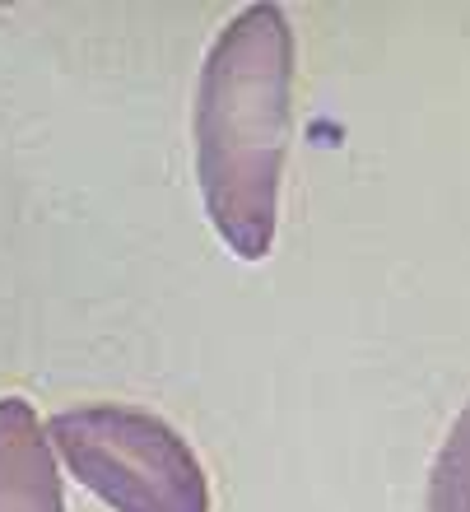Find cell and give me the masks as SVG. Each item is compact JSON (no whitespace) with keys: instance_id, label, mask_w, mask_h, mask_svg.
Instances as JSON below:
<instances>
[{"instance_id":"cell-1","label":"cell","mask_w":470,"mask_h":512,"mask_svg":"<svg viewBox=\"0 0 470 512\" xmlns=\"http://www.w3.org/2000/svg\"><path fill=\"white\" fill-rule=\"evenodd\" d=\"M294 122V28L280 5H247L201 61L191 135L196 187L215 233L242 261H266Z\"/></svg>"},{"instance_id":"cell-2","label":"cell","mask_w":470,"mask_h":512,"mask_svg":"<svg viewBox=\"0 0 470 512\" xmlns=\"http://www.w3.org/2000/svg\"><path fill=\"white\" fill-rule=\"evenodd\" d=\"M70 475L112 512H210V480L182 433L140 405H75L47 419Z\"/></svg>"},{"instance_id":"cell-3","label":"cell","mask_w":470,"mask_h":512,"mask_svg":"<svg viewBox=\"0 0 470 512\" xmlns=\"http://www.w3.org/2000/svg\"><path fill=\"white\" fill-rule=\"evenodd\" d=\"M0 512H66L47 424L24 396H0Z\"/></svg>"},{"instance_id":"cell-4","label":"cell","mask_w":470,"mask_h":512,"mask_svg":"<svg viewBox=\"0 0 470 512\" xmlns=\"http://www.w3.org/2000/svg\"><path fill=\"white\" fill-rule=\"evenodd\" d=\"M429 512H470V401L452 419L429 475Z\"/></svg>"}]
</instances>
